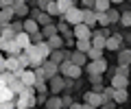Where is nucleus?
Segmentation results:
<instances>
[{"label":"nucleus","mask_w":131,"mask_h":109,"mask_svg":"<svg viewBox=\"0 0 131 109\" xmlns=\"http://www.w3.org/2000/svg\"><path fill=\"white\" fill-rule=\"evenodd\" d=\"M13 18H15V13H13V9H11V7L0 9V26H9Z\"/></svg>","instance_id":"f8f14e48"},{"label":"nucleus","mask_w":131,"mask_h":109,"mask_svg":"<svg viewBox=\"0 0 131 109\" xmlns=\"http://www.w3.org/2000/svg\"><path fill=\"white\" fill-rule=\"evenodd\" d=\"M48 2H50V0H37V11H46Z\"/></svg>","instance_id":"37998d69"},{"label":"nucleus","mask_w":131,"mask_h":109,"mask_svg":"<svg viewBox=\"0 0 131 109\" xmlns=\"http://www.w3.org/2000/svg\"><path fill=\"white\" fill-rule=\"evenodd\" d=\"M68 109H81V105H79V103H72V105H70Z\"/></svg>","instance_id":"09e8293b"},{"label":"nucleus","mask_w":131,"mask_h":109,"mask_svg":"<svg viewBox=\"0 0 131 109\" xmlns=\"http://www.w3.org/2000/svg\"><path fill=\"white\" fill-rule=\"evenodd\" d=\"M39 68L44 70V79H46V81H48V79H52L55 74H59V66H55V63L48 61V59H46V61H44Z\"/></svg>","instance_id":"1a4fd4ad"},{"label":"nucleus","mask_w":131,"mask_h":109,"mask_svg":"<svg viewBox=\"0 0 131 109\" xmlns=\"http://www.w3.org/2000/svg\"><path fill=\"white\" fill-rule=\"evenodd\" d=\"M109 85H112L114 90H122V87L129 85V76H125V74H112V83H109Z\"/></svg>","instance_id":"9d476101"},{"label":"nucleus","mask_w":131,"mask_h":109,"mask_svg":"<svg viewBox=\"0 0 131 109\" xmlns=\"http://www.w3.org/2000/svg\"><path fill=\"white\" fill-rule=\"evenodd\" d=\"M2 72H7V66H5V59H0V74Z\"/></svg>","instance_id":"de8ad7c7"},{"label":"nucleus","mask_w":131,"mask_h":109,"mask_svg":"<svg viewBox=\"0 0 131 109\" xmlns=\"http://www.w3.org/2000/svg\"><path fill=\"white\" fill-rule=\"evenodd\" d=\"M59 72H61V74H66L68 79H79V76H81V68L74 66L70 59H66V61L59 63Z\"/></svg>","instance_id":"f03ea898"},{"label":"nucleus","mask_w":131,"mask_h":109,"mask_svg":"<svg viewBox=\"0 0 131 109\" xmlns=\"http://www.w3.org/2000/svg\"><path fill=\"white\" fill-rule=\"evenodd\" d=\"M105 15H107V22H109V24H116V22H120V13H118L116 9H109Z\"/></svg>","instance_id":"f704fd0d"},{"label":"nucleus","mask_w":131,"mask_h":109,"mask_svg":"<svg viewBox=\"0 0 131 109\" xmlns=\"http://www.w3.org/2000/svg\"><path fill=\"white\" fill-rule=\"evenodd\" d=\"M46 44H48V48H50V50H61V48H63V37L57 33V35H52V37H48Z\"/></svg>","instance_id":"aec40b11"},{"label":"nucleus","mask_w":131,"mask_h":109,"mask_svg":"<svg viewBox=\"0 0 131 109\" xmlns=\"http://www.w3.org/2000/svg\"><path fill=\"white\" fill-rule=\"evenodd\" d=\"M15 96H18V94H15V92H11L9 90V87H0V103H9V100H15Z\"/></svg>","instance_id":"a878e982"},{"label":"nucleus","mask_w":131,"mask_h":109,"mask_svg":"<svg viewBox=\"0 0 131 109\" xmlns=\"http://www.w3.org/2000/svg\"><path fill=\"white\" fill-rule=\"evenodd\" d=\"M96 24H101L103 29H107V26H109V22H107V15H105V13H96Z\"/></svg>","instance_id":"4c0bfd02"},{"label":"nucleus","mask_w":131,"mask_h":109,"mask_svg":"<svg viewBox=\"0 0 131 109\" xmlns=\"http://www.w3.org/2000/svg\"><path fill=\"white\" fill-rule=\"evenodd\" d=\"M122 35H109L107 39H105V50H120L122 48Z\"/></svg>","instance_id":"6e6552de"},{"label":"nucleus","mask_w":131,"mask_h":109,"mask_svg":"<svg viewBox=\"0 0 131 109\" xmlns=\"http://www.w3.org/2000/svg\"><path fill=\"white\" fill-rule=\"evenodd\" d=\"M107 61H105V57L103 59H96V61H90L88 63V74H105V72H107Z\"/></svg>","instance_id":"423d86ee"},{"label":"nucleus","mask_w":131,"mask_h":109,"mask_svg":"<svg viewBox=\"0 0 131 109\" xmlns=\"http://www.w3.org/2000/svg\"><path fill=\"white\" fill-rule=\"evenodd\" d=\"M61 105H63V107H70V105H72V98H70V94H66L63 98H61Z\"/></svg>","instance_id":"c03bdc74"},{"label":"nucleus","mask_w":131,"mask_h":109,"mask_svg":"<svg viewBox=\"0 0 131 109\" xmlns=\"http://www.w3.org/2000/svg\"><path fill=\"white\" fill-rule=\"evenodd\" d=\"M118 66H131V48H120L118 50Z\"/></svg>","instance_id":"dca6fc26"},{"label":"nucleus","mask_w":131,"mask_h":109,"mask_svg":"<svg viewBox=\"0 0 131 109\" xmlns=\"http://www.w3.org/2000/svg\"><path fill=\"white\" fill-rule=\"evenodd\" d=\"M109 2H112V5H120L122 0H109Z\"/></svg>","instance_id":"8fccbe9b"},{"label":"nucleus","mask_w":131,"mask_h":109,"mask_svg":"<svg viewBox=\"0 0 131 109\" xmlns=\"http://www.w3.org/2000/svg\"><path fill=\"white\" fill-rule=\"evenodd\" d=\"M35 94H18L15 96V109H35Z\"/></svg>","instance_id":"7ed1b4c3"},{"label":"nucleus","mask_w":131,"mask_h":109,"mask_svg":"<svg viewBox=\"0 0 131 109\" xmlns=\"http://www.w3.org/2000/svg\"><path fill=\"white\" fill-rule=\"evenodd\" d=\"M85 57H88L90 61H96V59H103V50H101V48H90V50L85 52Z\"/></svg>","instance_id":"473e14b6"},{"label":"nucleus","mask_w":131,"mask_h":109,"mask_svg":"<svg viewBox=\"0 0 131 109\" xmlns=\"http://www.w3.org/2000/svg\"><path fill=\"white\" fill-rule=\"evenodd\" d=\"M83 2V9H94V2L96 0H81Z\"/></svg>","instance_id":"a18cd8bd"},{"label":"nucleus","mask_w":131,"mask_h":109,"mask_svg":"<svg viewBox=\"0 0 131 109\" xmlns=\"http://www.w3.org/2000/svg\"><path fill=\"white\" fill-rule=\"evenodd\" d=\"M85 103L92 105V107L96 109V107H101V105H103V98H101V94H98V92H85Z\"/></svg>","instance_id":"2eb2a0df"},{"label":"nucleus","mask_w":131,"mask_h":109,"mask_svg":"<svg viewBox=\"0 0 131 109\" xmlns=\"http://www.w3.org/2000/svg\"><path fill=\"white\" fill-rule=\"evenodd\" d=\"M105 39L107 37H103L101 35V31H96V33H92V48H101V50H105Z\"/></svg>","instance_id":"5701e85b"},{"label":"nucleus","mask_w":131,"mask_h":109,"mask_svg":"<svg viewBox=\"0 0 131 109\" xmlns=\"http://www.w3.org/2000/svg\"><path fill=\"white\" fill-rule=\"evenodd\" d=\"M68 55H70V52H63V50H52V52H50V57H48V61H52L55 66H59L61 61H66V59H68Z\"/></svg>","instance_id":"4be33fe9"},{"label":"nucleus","mask_w":131,"mask_h":109,"mask_svg":"<svg viewBox=\"0 0 131 109\" xmlns=\"http://www.w3.org/2000/svg\"><path fill=\"white\" fill-rule=\"evenodd\" d=\"M33 15H35L33 20H35L39 26H46V24H50V15L44 13V11H37V9H35V11H33Z\"/></svg>","instance_id":"b1692460"},{"label":"nucleus","mask_w":131,"mask_h":109,"mask_svg":"<svg viewBox=\"0 0 131 109\" xmlns=\"http://www.w3.org/2000/svg\"><path fill=\"white\" fill-rule=\"evenodd\" d=\"M44 107H46V109H61L63 105H61V98H59V96H48L46 103H44Z\"/></svg>","instance_id":"bb28decb"},{"label":"nucleus","mask_w":131,"mask_h":109,"mask_svg":"<svg viewBox=\"0 0 131 109\" xmlns=\"http://www.w3.org/2000/svg\"><path fill=\"white\" fill-rule=\"evenodd\" d=\"M33 46H35V48H37V52H39V55H42V57L44 59H48V57H50V48H48V44L46 42H39V44H33Z\"/></svg>","instance_id":"c85d7f7f"},{"label":"nucleus","mask_w":131,"mask_h":109,"mask_svg":"<svg viewBox=\"0 0 131 109\" xmlns=\"http://www.w3.org/2000/svg\"><path fill=\"white\" fill-rule=\"evenodd\" d=\"M0 39H5V42H11V39H15V33H13V29H11V24H9V26H2Z\"/></svg>","instance_id":"2f4dec72"},{"label":"nucleus","mask_w":131,"mask_h":109,"mask_svg":"<svg viewBox=\"0 0 131 109\" xmlns=\"http://www.w3.org/2000/svg\"><path fill=\"white\" fill-rule=\"evenodd\" d=\"M127 39H129V42H131V35H129V37H127Z\"/></svg>","instance_id":"603ef678"},{"label":"nucleus","mask_w":131,"mask_h":109,"mask_svg":"<svg viewBox=\"0 0 131 109\" xmlns=\"http://www.w3.org/2000/svg\"><path fill=\"white\" fill-rule=\"evenodd\" d=\"M127 98H129V92H127V87H122V90H114V96H112V100L116 105H122V103H127Z\"/></svg>","instance_id":"412c9836"},{"label":"nucleus","mask_w":131,"mask_h":109,"mask_svg":"<svg viewBox=\"0 0 131 109\" xmlns=\"http://www.w3.org/2000/svg\"><path fill=\"white\" fill-rule=\"evenodd\" d=\"M74 46H77V50H79V52H83V55H85V52L92 48V42H90V39H77Z\"/></svg>","instance_id":"c756f323"},{"label":"nucleus","mask_w":131,"mask_h":109,"mask_svg":"<svg viewBox=\"0 0 131 109\" xmlns=\"http://www.w3.org/2000/svg\"><path fill=\"white\" fill-rule=\"evenodd\" d=\"M120 24L125 26V29H129V26H131V11H125V13H120Z\"/></svg>","instance_id":"e433bc0d"},{"label":"nucleus","mask_w":131,"mask_h":109,"mask_svg":"<svg viewBox=\"0 0 131 109\" xmlns=\"http://www.w3.org/2000/svg\"><path fill=\"white\" fill-rule=\"evenodd\" d=\"M22 31H24V33H28V35H33V33H37V31H39V24L35 22L33 18H26L22 22Z\"/></svg>","instance_id":"a211bd4d"},{"label":"nucleus","mask_w":131,"mask_h":109,"mask_svg":"<svg viewBox=\"0 0 131 109\" xmlns=\"http://www.w3.org/2000/svg\"><path fill=\"white\" fill-rule=\"evenodd\" d=\"M57 7H59V15H63L66 11H70L74 7V0H55Z\"/></svg>","instance_id":"cd10ccee"},{"label":"nucleus","mask_w":131,"mask_h":109,"mask_svg":"<svg viewBox=\"0 0 131 109\" xmlns=\"http://www.w3.org/2000/svg\"><path fill=\"white\" fill-rule=\"evenodd\" d=\"M44 13H48L50 18H52V15H59V7H57L55 0H50V2H48V7H46V11H44Z\"/></svg>","instance_id":"c9c22d12"},{"label":"nucleus","mask_w":131,"mask_h":109,"mask_svg":"<svg viewBox=\"0 0 131 109\" xmlns=\"http://www.w3.org/2000/svg\"><path fill=\"white\" fill-rule=\"evenodd\" d=\"M0 59H5V55H2V52H0Z\"/></svg>","instance_id":"3c124183"},{"label":"nucleus","mask_w":131,"mask_h":109,"mask_svg":"<svg viewBox=\"0 0 131 109\" xmlns=\"http://www.w3.org/2000/svg\"><path fill=\"white\" fill-rule=\"evenodd\" d=\"M2 52H11V55H20V46L15 44V39H11V42H7L5 44V48H2Z\"/></svg>","instance_id":"7c9ffc66"},{"label":"nucleus","mask_w":131,"mask_h":109,"mask_svg":"<svg viewBox=\"0 0 131 109\" xmlns=\"http://www.w3.org/2000/svg\"><path fill=\"white\" fill-rule=\"evenodd\" d=\"M90 83H92V85H101V83H103V74H90Z\"/></svg>","instance_id":"58836bf2"},{"label":"nucleus","mask_w":131,"mask_h":109,"mask_svg":"<svg viewBox=\"0 0 131 109\" xmlns=\"http://www.w3.org/2000/svg\"><path fill=\"white\" fill-rule=\"evenodd\" d=\"M7 85V72H2L0 74V87H5Z\"/></svg>","instance_id":"49530a36"},{"label":"nucleus","mask_w":131,"mask_h":109,"mask_svg":"<svg viewBox=\"0 0 131 109\" xmlns=\"http://www.w3.org/2000/svg\"><path fill=\"white\" fill-rule=\"evenodd\" d=\"M15 44L20 46V50H26V48H31V46H33V44H31V35L24 33V31H22V33H18V35H15Z\"/></svg>","instance_id":"ddd939ff"},{"label":"nucleus","mask_w":131,"mask_h":109,"mask_svg":"<svg viewBox=\"0 0 131 109\" xmlns=\"http://www.w3.org/2000/svg\"><path fill=\"white\" fill-rule=\"evenodd\" d=\"M68 59H70V61L74 63V66H79V68H83L85 63H88V57H85L83 52H79V50H74V52H70V55H68Z\"/></svg>","instance_id":"6ab92c4d"},{"label":"nucleus","mask_w":131,"mask_h":109,"mask_svg":"<svg viewBox=\"0 0 131 109\" xmlns=\"http://www.w3.org/2000/svg\"><path fill=\"white\" fill-rule=\"evenodd\" d=\"M24 2H26V0H24Z\"/></svg>","instance_id":"864d4df0"},{"label":"nucleus","mask_w":131,"mask_h":109,"mask_svg":"<svg viewBox=\"0 0 131 109\" xmlns=\"http://www.w3.org/2000/svg\"><path fill=\"white\" fill-rule=\"evenodd\" d=\"M39 42H46V39H44V35H42V31H37V33L31 35V44H39Z\"/></svg>","instance_id":"a19ab883"},{"label":"nucleus","mask_w":131,"mask_h":109,"mask_svg":"<svg viewBox=\"0 0 131 109\" xmlns=\"http://www.w3.org/2000/svg\"><path fill=\"white\" fill-rule=\"evenodd\" d=\"M42 35H44V39H48V37H52V35H57V26L55 24H46V26H44V31H42Z\"/></svg>","instance_id":"72a5a7b5"},{"label":"nucleus","mask_w":131,"mask_h":109,"mask_svg":"<svg viewBox=\"0 0 131 109\" xmlns=\"http://www.w3.org/2000/svg\"><path fill=\"white\" fill-rule=\"evenodd\" d=\"M57 33H59V35H66V33H70V26H68L66 22H59V24H57Z\"/></svg>","instance_id":"ea45409f"},{"label":"nucleus","mask_w":131,"mask_h":109,"mask_svg":"<svg viewBox=\"0 0 131 109\" xmlns=\"http://www.w3.org/2000/svg\"><path fill=\"white\" fill-rule=\"evenodd\" d=\"M11 29H13V33H22V22H11Z\"/></svg>","instance_id":"79ce46f5"},{"label":"nucleus","mask_w":131,"mask_h":109,"mask_svg":"<svg viewBox=\"0 0 131 109\" xmlns=\"http://www.w3.org/2000/svg\"><path fill=\"white\" fill-rule=\"evenodd\" d=\"M11 9H13V13H15V15H20V18H24V15H28V11H31V9H28V5L24 2V0H15Z\"/></svg>","instance_id":"f3484780"},{"label":"nucleus","mask_w":131,"mask_h":109,"mask_svg":"<svg viewBox=\"0 0 131 109\" xmlns=\"http://www.w3.org/2000/svg\"><path fill=\"white\" fill-rule=\"evenodd\" d=\"M5 66H7V72H18V70H22L18 55H9V57H5Z\"/></svg>","instance_id":"9b49d317"},{"label":"nucleus","mask_w":131,"mask_h":109,"mask_svg":"<svg viewBox=\"0 0 131 109\" xmlns=\"http://www.w3.org/2000/svg\"><path fill=\"white\" fill-rule=\"evenodd\" d=\"M72 35L74 39H92V29H88L85 24H77L72 26Z\"/></svg>","instance_id":"0eeeda50"},{"label":"nucleus","mask_w":131,"mask_h":109,"mask_svg":"<svg viewBox=\"0 0 131 109\" xmlns=\"http://www.w3.org/2000/svg\"><path fill=\"white\" fill-rule=\"evenodd\" d=\"M88 29H94L96 26V13H94V9H83V22Z\"/></svg>","instance_id":"4468645a"},{"label":"nucleus","mask_w":131,"mask_h":109,"mask_svg":"<svg viewBox=\"0 0 131 109\" xmlns=\"http://www.w3.org/2000/svg\"><path fill=\"white\" fill-rule=\"evenodd\" d=\"M112 9V2L109 0H96L94 2V13H107Z\"/></svg>","instance_id":"393cba45"},{"label":"nucleus","mask_w":131,"mask_h":109,"mask_svg":"<svg viewBox=\"0 0 131 109\" xmlns=\"http://www.w3.org/2000/svg\"><path fill=\"white\" fill-rule=\"evenodd\" d=\"M15 76H18L20 81H22V85H26V87H33L35 85V81H37V76H35V70H18V72H13Z\"/></svg>","instance_id":"20e7f679"},{"label":"nucleus","mask_w":131,"mask_h":109,"mask_svg":"<svg viewBox=\"0 0 131 109\" xmlns=\"http://www.w3.org/2000/svg\"><path fill=\"white\" fill-rule=\"evenodd\" d=\"M63 22L68 24V26H77V24L83 22V9H79V7H72L70 11H66L63 13Z\"/></svg>","instance_id":"f257e3e1"},{"label":"nucleus","mask_w":131,"mask_h":109,"mask_svg":"<svg viewBox=\"0 0 131 109\" xmlns=\"http://www.w3.org/2000/svg\"><path fill=\"white\" fill-rule=\"evenodd\" d=\"M63 87H66V81H63V76L61 74H55L52 79H48V92H52V94H59V92H63Z\"/></svg>","instance_id":"39448f33"}]
</instances>
